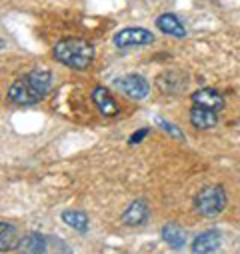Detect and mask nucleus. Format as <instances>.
Wrapping results in <instances>:
<instances>
[{"label": "nucleus", "instance_id": "nucleus-1", "mask_svg": "<svg viewBox=\"0 0 240 254\" xmlns=\"http://www.w3.org/2000/svg\"><path fill=\"white\" fill-rule=\"evenodd\" d=\"M52 86V72L46 68H34L12 82L8 88V100L16 106H32L40 102Z\"/></svg>", "mask_w": 240, "mask_h": 254}, {"label": "nucleus", "instance_id": "nucleus-2", "mask_svg": "<svg viewBox=\"0 0 240 254\" xmlns=\"http://www.w3.org/2000/svg\"><path fill=\"white\" fill-rule=\"evenodd\" d=\"M54 58L72 70H84L94 60V46L84 38H64L56 42Z\"/></svg>", "mask_w": 240, "mask_h": 254}, {"label": "nucleus", "instance_id": "nucleus-3", "mask_svg": "<svg viewBox=\"0 0 240 254\" xmlns=\"http://www.w3.org/2000/svg\"><path fill=\"white\" fill-rule=\"evenodd\" d=\"M226 204H228V196H226L224 186H220V184L202 188L200 192L196 194V200H194L196 212L202 214V216H206V218H212V216L222 214L224 208H226Z\"/></svg>", "mask_w": 240, "mask_h": 254}, {"label": "nucleus", "instance_id": "nucleus-4", "mask_svg": "<svg viewBox=\"0 0 240 254\" xmlns=\"http://www.w3.org/2000/svg\"><path fill=\"white\" fill-rule=\"evenodd\" d=\"M114 44L118 48H128V46H144L154 42V34L142 26H128L114 34Z\"/></svg>", "mask_w": 240, "mask_h": 254}, {"label": "nucleus", "instance_id": "nucleus-5", "mask_svg": "<svg viewBox=\"0 0 240 254\" xmlns=\"http://www.w3.org/2000/svg\"><path fill=\"white\" fill-rule=\"evenodd\" d=\"M114 86L120 92H124L128 98H132V100H144L150 94V84L140 74H126L122 78L114 80Z\"/></svg>", "mask_w": 240, "mask_h": 254}, {"label": "nucleus", "instance_id": "nucleus-6", "mask_svg": "<svg viewBox=\"0 0 240 254\" xmlns=\"http://www.w3.org/2000/svg\"><path fill=\"white\" fill-rule=\"evenodd\" d=\"M220 244H222V234H220V230L208 228V230L200 232V234L192 240L190 250H192V254H212V252H216V250L220 248Z\"/></svg>", "mask_w": 240, "mask_h": 254}, {"label": "nucleus", "instance_id": "nucleus-7", "mask_svg": "<svg viewBox=\"0 0 240 254\" xmlns=\"http://www.w3.org/2000/svg\"><path fill=\"white\" fill-rule=\"evenodd\" d=\"M150 216V208H148V202L138 198L134 202L128 204V208L122 212V216H120V222H122L124 226H142Z\"/></svg>", "mask_w": 240, "mask_h": 254}, {"label": "nucleus", "instance_id": "nucleus-8", "mask_svg": "<svg viewBox=\"0 0 240 254\" xmlns=\"http://www.w3.org/2000/svg\"><path fill=\"white\" fill-rule=\"evenodd\" d=\"M192 104L214 110V112H220L224 108V96L216 88H200L192 94Z\"/></svg>", "mask_w": 240, "mask_h": 254}, {"label": "nucleus", "instance_id": "nucleus-9", "mask_svg": "<svg viewBox=\"0 0 240 254\" xmlns=\"http://www.w3.org/2000/svg\"><path fill=\"white\" fill-rule=\"evenodd\" d=\"M90 98L94 102V106L98 108V112L102 116H116L120 112L116 100L110 96V92L104 88V86H94L92 92H90Z\"/></svg>", "mask_w": 240, "mask_h": 254}, {"label": "nucleus", "instance_id": "nucleus-10", "mask_svg": "<svg viewBox=\"0 0 240 254\" xmlns=\"http://www.w3.org/2000/svg\"><path fill=\"white\" fill-rule=\"evenodd\" d=\"M48 250V236L40 232H28L20 238L18 254H46Z\"/></svg>", "mask_w": 240, "mask_h": 254}, {"label": "nucleus", "instance_id": "nucleus-11", "mask_svg": "<svg viewBox=\"0 0 240 254\" xmlns=\"http://www.w3.org/2000/svg\"><path fill=\"white\" fill-rule=\"evenodd\" d=\"M156 28L162 30L164 34L168 36H174V38H184L186 36V28L184 24L180 22V18L172 12H164L156 18Z\"/></svg>", "mask_w": 240, "mask_h": 254}, {"label": "nucleus", "instance_id": "nucleus-12", "mask_svg": "<svg viewBox=\"0 0 240 254\" xmlns=\"http://www.w3.org/2000/svg\"><path fill=\"white\" fill-rule=\"evenodd\" d=\"M190 122L198 130H210L218 124V112L202 108V106H192L190 108Z\"/></svg>", "mask_w": 240, "mask_h": 254}, {"label": "nucleus", "instance_id": "nucleus-13", "mask_svg": "<svg viewBox=\"0 0 240 254\" xmlns=\"http://www.w3.org/2000/svg\"><path fill=\"white\" fill-rule=\"evenodd\" d=\"M160 234H162V240L172 250H180V248H184V244H186V230L180 224H176V222L164 224Z\"/></svg>", "mask_w": 240, "mask_h": 254}, {"label": "nucleus", "instance_id": "nucleus-14", "mask_svg": "<svg viewBox=\"0 0 240 254\" xmlns=\"http://www.w3.org/2000/svg\"><path fill=\"white\" fill-rule=\"evenodd\" d=\"M20 234L14 224L0 222V252H12L20 246Z\"/></svg>", "mask_w": 240, "mask_h": 254}, {"label": "nucleus", "instance_id": "nucleus-15", "mask_svg": "<svg viewBox=\"0 0 240 254\" xmlns=\"http://www.w3.org/2000/svg\"><path fill=\"white\" fill-rule=\"evenodd\" d=\"M62 222L78 232H86L88 230V216L82 210H64L62 212Z\"/></svg>", "mask_w": 240, "mask_h": 254}, {"label": "nucleus", "instance_id": "nucleus-16", "mask_svg": "<svg viewBox=\"0 0 240 254\" xmlns=\"http://www.w3.org/2000/svg\"><path fill=\"white\" fill-rule=\"evenodd\" d=\"M158 124H160V128H162L164 132H168L170 136H174V138H184V132L180 130V128H176L174 124H170V122H166V120H158Z\"/></svg>", "mask_w": 240, "mask_h": 254}, {"label": "nucleus", "instance_id": "nucleus-17", "mask_svg": "<svg viewBox=\"0 0 240 254\" xmlns=\"http://www.w3.org/2000/svg\"><path fill=\"white\" fill-rule=\"evenodd\" d=\"M148 132H150V128H140V130H136V132H134V134L128 138V144H132V146H134V144L142 142V140L148 136Z\"/></svg>", "mask_w": 240, "mask_h": 254}, {"label": "nucleus", "instance_id": "nucleus-18", "mask_svg": "<svg viewBox=\"0 0 240 254\" xmlns=\"http://www.w3.org/2000/svg\"><path fill=\"white\" fill-rule=\"evenodd\" d=\"M2 48H4V40H2V38H0V50H2Z\"/></svg>", "mask_w": 240, "mask_h": 254}]
</instances>
